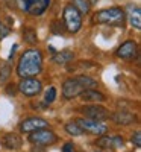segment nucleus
I'll use <instances>...</instances> for the list:
<instances>
[{
	"mask_svg": "<svg viewBox=\"0 0 141 152\" xmlns=\"http://www.w3.org/2000/svg\"><path fill=\"white\" fill-rule=\"evenodd\" d=\"M43 69V55L40 50L36 49H29L26 50L17 66V75L20 78H32L36 76Z\"/></svg>",
	"mask_w": 141,
	"mask_h": 152,
	"instance_id": "obj_1",
	"label": "nucleus"
},
{
	"mask_svg": "<svg viewBox=\"0 0 141 152\" xmlns=\"http://www.w3.org/2000/svg\"><path fill=\"white\" fill-rule=\"evenodd\" d=\"M124 11L121 8H108L96 12L93 21L99 24H109V26H117L123 28L124 26Z\"/></svg>",
	"mask_w": 141,
	"mask_h": 152,
	"instance_id": "obj_2",
	"label": "nucleus"
},
{
	"mask_svg": "<svg viewBox=\"0 0 141 152\" xmlns=\"http://www.w3.org/2000/svg\"><path fill=\"white\" fill-rule=\"evenodd\" d=\"M64 21H65V28L68 32H78L82 28V17L81 12L76 9L73 5H67L64 8Z\"/></svg>",
	"mask_w": 141,
	"mask_h": 152,
	"instance_id": "obj_3",
	"label": "nucleus"
},
{
	"mask_svg": "<svg viewBox=\"0 0 141 152\" xmlns=\"http://www.w3.org/2000/svg\"><path fill=\"white\" fill-rule=\"evenodd\" d=\"M29 140H31V143L38 145V146H49V145L56 143L58 137L53 131H50V129H38V131L31 132Z\"/></svg>",
	"mask_w": 141,
	"mask_h": 152,
	"instance_id": "obj_4",
	"label": "nucleus"
},
{
	"mask_svg": "<svg viewBox=\"0 0 141 152\" xmlns=\"http://www.w3.org/2000/svg\"><path fill=\"white\" fill-rule=\"evenodd\" d=\"M76 125L84 131V132H89L93 135H103L108 131V126L100 123L97 120H89V119H76L74 120Z\"/></svg>",
	"mask_w": 141,
	"mask_h": 152,
	"instance_id": "obj_5",
	"label": "nucleus"
},
{
	"mask_svg": "<svg viewBox=\"0 0 141 152\" xmlns=\"http://www.w3.org/2000/svg\"><path fill=\"white\" fill-rule=\"evenodd\" d=\"M81 111L85 114V117L89 120H106L109 117V111L105 107H100V105H85L81 108Z\"/></svg>",
	"mask_w": 141,
	"mask_h": 152,
	"instance_id": "obj_6",
	"label": "nucleus"
},
{
	"mask_svg": "<svg viewBox=\"0 0 141 152\" xmlns=\"http://www.w3.org/2000/svg\"><path fill=\"white\" fill-rule=\"evenodd\" d=\"M41 82L35 79V78H23V81L18 84V90L24 94V96H36L41 91Z\"/></svg>",
	"mask_w": 141,
	"mask_h": 152,
	"instance_id": "obj_7",
	"label": "nucleus"
},
{
	"mask_svg": "<svg viewBox=\"0 0 141 152\" xmlns=\"http://www.w3.org/2000/svg\"><path fill=\"white\" fill-rule=\"evenodd\" d=\"M85 88L81 85V82L76 78H70L62 84V94L65 99H73L76 96H79Z\"/></svg>",
	"mask_w": 141,
	"mask_h": 152,
	"instance_id": "obj_8",
	"label": "nucleus"
},
{
	"mask_svg": "<svg viewBox=\"0 0 141 152\" xmlns=\"http://www.w3.org/2000/svg\"><path fill=\"white\" fill-rule=\"evenodd\" d=\"M49 126V122L41 117H29L26 120H23L20 123V129L21 132H33L38 129H46Z\"/></svg>",
	"mask_w": 141,
	"mask_h": 152,
	"instance_id": "obj_9",
	"label": "nucleus"
},
{
	"mask_svg": "<svg viewBox=\"0 0 141 152\" xmlns=\"http://www.w3.org/2000/svg\"><path fill=\"white\" fill-rule=\"evenodd\" d=\"M138 55V46L135 41L129 40V41H124L118 49H117V56L121 59H132Z\"/></svg>",
	"mask_w": 141,
	"mask_h": 152,
	"instance_id": "obj_10",
	"label": "nucleus"
},
{
	"mask_svg": "<svg viewBox=\"0 0 141 152\" xmlns=\"http://www.w3.org/2000/svg\"><path fill=\"white\" fill-rule=\"evenodd\" d=\"M123 138L120 135H114V137H102L96 142L97 146L100 148H106V149H115V148H120L123 146Z\"/></svg>",
	"mask_w": 141,
	"mask_h": 152,
	"instance_id": "obj_11",
	"label": "nucleus"
},
{
	"mask_svg": "<svg viewBox=\"0 0 141 152\" xmlns=\"http://www.w3.org/2000/svg\"><path fill=\"white\" fill-rule=\"evenodd\" d=\"M50 0H31L28 6V12L32 15H41L43 12L49 8Z\"/></svg>",
	"mask_w": 141,
	"mask_h": 152,
	"instance_id": "obj_12",
	"label": "nucleus"
},
{
	"mask_svg": "<svg viewBox=\"0 0 141 152\" xmlns=\"http://www.w3.org/2000/svg\"><path fill=\"white\" fill-rule=\"evenodd\" d=\"M112 120L117 123V125L126 126V125H131V123L135 122V116H134L132 113H129V111L121 110V111H117V113L112 114Z\"/></svg>",
	"mask_w": 141,
	"mask_h": 152,
	"instance_id": "obj_13",
	"label": "nucleus"
},
{
	"mask_svg": "<svg viewBox=\"0 0 141 152\" xmlns=\"http://www.w3.org/2000/svg\"><path fill=\"white\" fill-rule=\"evenodd\" d=\"M127 17H129V23L135 29H141V11H140V6H134V5L127 6Z\"/></svg>",
	"mask_w": 141,
	"mask_h": 152,
	"instance_id": "obj_14",
	"label": "nucleus"
},
{
	"mask_svg": "<svg viewBox=\"0 0 141 152\" xmlns=\"http://www.w3.org/2000/svg\"><path fill=\"white\" fill-rule=\"evenodd\" d=\"M3 146L6 148V149H14V151H17V149H20L21 148V138L17 135V134H14V132H9V134H6L5 137H3Z\"/></svg>",
	"mask_w": 141,
	"mask_h": 152,
	"instance_id": "obj_15",
	"label": "nucleus"
},
{
	"mask_svg": "<svg viewBox=\"0 0 141 152\" xmlns=\"http://www.w3.org/2000/svg\"><path fill=\"white\" fill-rule=\"evenodd\" d=\"M81 96H82V100H85V102H103L106 99L105 94H102L100 91L94 90V88L93 90H84Z\"/></svg>",
	"mask_w": 141,
	"mask_h": 152,
	"instance_id": "obj_16",
	"label": "nucleus"
},
{
	"mask_svg": "<svg viewBox=\"0 0 141 152\" xmlns=\"http://www.w3.org/2000/svg\"><path fill=\"white\" fill-rule=\"evenodd\" d=\"M74 58V53L70 52V50H62V52H58L55 56H53V61L56 64H68L71 62Z\"/></svg>",
	"mask_w": 141,
	"mask_h": 152,
	"instance_id": "obj_17",
	"label": "nucleus"
},
{
	"mask_svg": "<svg viewBox=\"0 0 141 152\" xmlns=\"http://www.w3.org/2000/svg\"><path fill=\"white\" fill-rule=\"evenodd\" d=\"M73 6L78 9L81 14H88L91 9V2L89 0H73Z\"/></svg>",
	"mask_w": 141,
	"mask_h": 152,
	"instance_id": "obj_18",
	"label": "nucleus"
},
{
	"mask_svg": "<svg viewBox=\"0 0 141 152\" xmlns=\"http://www.w3.org/2000/svg\"><path fill=\"white\" fill-rule=\"evenodd\" d=\"M76 79H78V81L81 82V85H82L84 88H86V90H93V88L97 87V81L93 79V78H89V76L82 75V76H78Z\"/></svg>",
	"mask_w": 141,
	"mask_h": 152,
	"instance_id": "obj_19",
	"label": "nucleus"
},
{
	"mask_svg": "<svg viewBox=\"0 0 141 152\" xmlns=\"http://www.w3.org/2000/svg\"><path fill=\"white\" fill-rule=\"evenodd\" d=\"M23 37H24V40H26L28 43L31 44H35L38 41V37H36V32L32 29V28H26L23 32Z\"/></svg>",
	"mask_w": 141,
	"mask_h": 152,
	"instance_id": "obj_20",
	"label": "nucleus"
},
{
	"mask_svg": "<svg viewBox=\"0 0 141 152\" xmlns=\"http://www.w3.org/2000/svg\"><path fill=\"white\" fill-rule=\"evenodd\" d=\"M65 131H67L70 135H82V134H84V131L79 128L78 125H76V122L67 123V125H65Z\"/></svg>",
	"mask_w": 141,
	"mask_h": 152,
	"instance_id": "obj_21",
	"label": "nucleus"
},
{
	"mask_svg": "<svg viewBox=\"0 0 141 152\" xmlns=\"http://www.w3.org/2000/svg\"><path fill=\"white\" fill-rule=\"evenodd\" d=\"M55 97H56V88L55 87H50L49 90H47V93H46V99H44V102L47 104V105H50L55 100Z\"/></svg>",
	"mask_w": 141,
	"mask_h": 152,
	"instance_id": "obj_22",
	"label": "nucleus"
},
{
	"mask_svg": "<svg viewBox=\"0 0 141 152\" xmlns=\"http://www.w3.org/2000/svg\"><path fill=\"white\" fill-rule=\"evenodd\" d=\"M9 73H11V70H9L8 64H3L2 67H0V82H5L9 78Z\"/></svg>",
	"mask_w": 141,
	"mask_h": 152,
	"instance_id": "obj_23",
	"label": "nucleus"
},
{
	"mask_svg": "<svg viewBox=\"0 0 141 152\" xmlns=\"http://www.w3.org/2000/svg\"><path fill=\"white\" fill-rule=\"evenodd\" d=\"M132 143H134L137 148H141V134H140V131H137V132L132 135Z\"/></svg>",
	"mask_w": 141,
	"mask_h": 152,
	"instance_id": "obj_24",
	"label": "nucleus"
},
{
	"mask_svg": "<svg viewBox=\"0 0 141 152\" xmlns=\"http://www.w3.org/2000/svg\"><path fill=\"white\" fill-rule=\"evenodd\" d=\"M17 3H18V8L21 11H28V6L31 3V0H17Z\"/></svg>",
	"mask_w": 141,
	"mask_h": 152,
	"instance_id": "obj_25",
	"label": "nucleus"
},
{
	"mask_svg": "<svg viewBox=\"0 0 141 152\" xmlns=\"http://www.w3.org/2000/svg\"><path fill=\"white\" fill-rule=\"evenodd\" d=\"M55 34H64V29H62V23L61 21H55L53 23V29H52Z\"/></svg>",
	"mask_w": 141,
	"mask_h": 152,
	"instance_id": "obj_26",
	"label": "nucleus"
},
{
	"mask_svg": "<svg viewBox=\"0 0 141 152\" xmlns=\"http://www.w3.org/2000/svg\"><path fill=\"white\" fill-rule=\"evenodd\" d=\"M62 152H76V149H74V145H73L71 142L65 143V145L62 146Z\"/></svg>",
	"mask_w": 141,
	"mask_h": 152,
	"instance_id": "obj_27",
	"label": "nucleus"
},
{
	"mask_svg": "<svg viewBox=\"0 0 141 152\" xmlns=\"http://www.w3.org/2000/svg\"><path fill=\"white\" fill-rule=\"evenodd\" d=\"M8 34H9V29H8L6 26H3L2 23H0V40H2L3 37H6Z\"/></svg>",
	"mask_w": 141,
	"mask_h": 152,
	"instance_id": "obj_28",
	"label": "nucleus"
}]
</instances>
